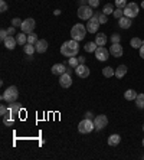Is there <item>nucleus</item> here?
Masks as SVG:
<instances>
[{
    "instance_id": "1",
    "label": "nucleus",
    "mask_w": 144,
    "mask_h": 160,
    "mask_svg": "<svg viewBox=\"0 0 144 160\" xmlns=\"http://www.w3.org/2000/svg\"><path fill=\"white\" fill-rule=\"evenodd\" d=\"M78 52H79V45H78V42L74 41V39L63 42L62 46H61V53H62L65 58H74V56L78 55Z\"/></svg>"
},
{
    "instance_id": "2",
    "label": "nucleus",
    "mask_w": 144,
    "mask_h": 160,
    "mask_svg": "<svg viewBox=\"0 0 144 160\" xmlns=\"http://www.w3.org/2000/svg\"><path fill=\"white\" fill-rule=\"evenodd\" d=\"M87 28L82 25V23H77V25H74L72 26V29H71V36H72V39L77 42H81L82 39H84L85 36H87Z\"/></svg>"
},
{
    "instance_id": "3",
    "label": "nucleus",
    "mask_w": 144,
    "mask_h": 160,
    "mask_svg": "<svg viewBox=\"0 0 144 160\" xmlns=\"http://www.w3.org/2000/svg\"><path fill=\"white\" fill-rule=\"evenodd\" d=\"M19 97V91H17V87L12 85L9 88L4 89V92L2 94V100L6 101V102H15Z\"/></svg>"
},
{
    "instance_id": "4",
    "label": "nucleus",
    "mask_w": 144,
    "mask_h": 160,
    "mask_svg": "<svg viewBox=\"0 0 144 160\" xmlns=\"http://www.w3.org/2000/svg\"><path fill=\"white\" fill-rule=\"evenodd\" d=\"M94 130H95V124H94L92 118H84L78 124V131L81 134H88Z\"/></svg>"
},
{
    "instance_id": "5",
    "label": "nucleus",
    "mask_w": 144,
    "mask_h": 160,
    "mask_svg": "<svg viewBox=\"0 0 144 160\" xmlns=\"http://www.w3.org/2000/svg\"><path fill=\"white\" fill-rule=\"evenodd\" d=\"M92 16H94V10L89 4H87V6H79V8H78V18L79 19H82V20H89Z\"/></svg>"
},
{
    "instance_id": "6",
    "label": "nucleus",
    "mask_w": 144,
    "mask_h": 160,
    "mask_svg": "<svg viewBox=\"0 0 144 160\" xmlns=\"http://www.w3.org/2000/svg\"><path fill=\"white\" fill-rule=\"evenodd\" d=\"M98 13H94V16L88 20V25H87V30L89 33H97L98 32V28H100V19H98Z\"/></svg>"
},
{
    "instance_id": "7",
    "label": "nucleus",
    "mask_w": 144,
    "mask_h": 160,
    "mask_svg": "<svg viewBox=\"0 0 144 160\" xmlns=\"http://www.w3.org/2000/svg\"><path fill=\"white\" fill-rule=\"evenodd\" d=\"M35 26H36V22H35L32 18H29V19H25V20H23V23H22V26H20V29H22L23 33L30 35V33H33Z\"/></svg>"
},
{
    "instance_id": "8",
    "label": "nucleus",
    "mask_w": 144,
    "mask_h": 160,
    "mask_svg": "<svg viewBox=\"0 0 144 160\" xmlns=\"http://www.w3.org/2000/svg\"><path fill=\"white\" fill-rule=\"evenodd\" d=\"M137 15H138V6H137V3L131 2V3L127 4L126 9H124V16L133 19V18H136Z\"/></svg>"
},
{
    "instance_id": "9",
    "label": "nucleus",
    "mask_w": 144,
    "mask_h": 160,
    "mask_svg": "<svg viewBox=\"0 0 144 160\" xmlns=\"http://www.w3.org/2000/svg\"><path fill=\"white\" fill-rule=\"evenodd\" d=\"M94 124H95V130H104L105 127H107L108 124V118L107 116H104V114H101V116H97L95 118H94Z\"/></svg>"
},
{
    "instance_id": "10",
    "label": "nucleus",
    "mask_w": 144,
    "mask_h": 160,
    "mask_svg": "<svg viewBox=\"0 0 144 160\" xmlns=\"http://www.w3.org/2000/svg\"><path fill=\"white\" fill-rule=\"evenodd\" d=\"M9 114L7 116L10 117V118L13 120H17V116H19V112H20V104H17V102H9Z\"/></svg>"
},
{
    "instance_id": "11",
    "label": "nucleus",
    "mask_w": 144,
    "mask_h": 160,
    "mask_svg": "<svg viewBox=\"0 0 144 160\" xmlns=\"http://www.w3.org/2000/svg\"><path fill=\"white\" fill-rule=\"evenodd\" d=\"M108 55H110V51L108 49H105L104 46H98L95 51V58L98 61H101V62H104V61L108 59Z\"/></svg>"
},
{
    "instance_id": "12",
    "label": "nucleus",
    "mask_w": 144,
    "mask_h": 160,
    "mask_svg": "<svg viewBox=\"0 0 144 160\" xmlns=\"http://www.w3.org/2000/svg\"><path fill=\"white\" fill-rule=\"evenodd\" d=\"M75 72H77V75L79 77V78H88L89 77V68L85 65V63H79L77 68H75Z\"/></svg>"
},
{
    "instance_id": "13",
    "label": "nucleus",
    "mask_w": 144,
    "mask_h": 160,
    "mask_svg": "<svg viewBox=\"0 0 144 160\" xmlns=\"http://www.w3.org/2000/svg\"><path fill=\"white\" fill-rule=\"evenodd\" d=\"M110 53L114 58H121L124 51H122V46L120 43H111V48H110Z\"/></svg>"
},
{
    "instance_id": "14",
    "label": "nucleus",
    "mask_w": 144,
    "mask_h": 160,
    "mask_svg": "<svg viewBox=\"0 0 144 160\" xmlns=\"http://www.w3.org/2000/svg\"><path fill=\"white\" fill-rule=\"evenodd\" d=\"M59 84H61V87H62V88H69V87L72 85V78H71V74L65 72V74L61 75Z\"/></svg>"
},
{
    "instance_id": "15",
    "label": "nucleus",
    "mask_w": 144,
    "mask_h": 160,
    "mask_svg": "<svg viewBox=\"0 0 144 160\" xmlns=\"http://www.w3.org/2000/svg\"><path fill=\"white\" fill-rule=\"evenodd\" d=\"M35 48H36V52L37 53H45L48 51V41H45V39H39L35 45Z\"/></svg>"
},
{
    "instance_id": "16",
    "label": "nucleus",
    "mask_w": 144,
    "mask_h": 160,
    "mask_svg": "<svg viewBox=\"0 0 144 160\" xmlns=\"http://www.w3.org/2000/svg\"><path fill=\"white\" fill-rule=\"evenodd\" d=\"M68 68L63 65V63H55L53 67H52V74L53 75H62L67 72Z\"/></svg>"
},
{
    "instance_id": "17",
    "label": "nucleus",
    "mask_w": 144,
    "mask_h": 160,
    "mask_svg": "<svg viewBox=\"0 0 144 160\" xmlns=\"http://www.w3.org/2000/svg\"><path fill=\"white\" fill-rule=\"evenodd\" d=\"M131 19L127 18V16H122L121 19H118V26L121 28V29H128V28H131Z\"/></svg>"
},
{
    "instance_id": "18",
    "label": "nucleus",
    "mask_w": 144,
    "mask_h": 160,
    "mask_svg": "<svg viewBox=\"0 0 144 160\" xmlns=\"http://www.w3.org/2000/svg\"><path fill=\"white\" fill-rule=\"evenodd\" d=\"M4 46H6V48L7 49H15L16 48V45H17V41H16V38H13V36H7L6 38V39H4Z\"/></svg>"
},
{
    "instance_id": "19",
    "label": "nucleus",
    "mask_w": 144,
    "mask_h": 160,
    "mask_svg": "<svg viewBox=\"0 0 144 160\" xmlns=\"http://www.w3.org/2000/svg\"><path fill=\"white\" fill-rule=\"evenodd\" d=\"M107 36L104 33H98L95 35V43L98 45V46H105V43H107Z\"/></svg>"
},
{
    "instance_id": "20",
    "label": "nucleus",
    "mask_w": 144,
    "mask_h": 160,
    "mask_svg": "<svg viewBox=\"0 0 144 160\" xmlns=\"http://www.w3.org/2000/svg\"><path fill=\"white\" fill-rule=\"evenodd\" d=\"M120 142H121V137H120L118 134H111L110 137H108V144L110 146H118Z\"/></svg>"
},
{
    "instance_id": "21",
    "label": "nucleus",
    "mask_w": 144,
    "mask_h": 160,
    "mask_svg": "<svg viewBox=\"0 0 144 160\" xmlns=\"http://www.w3.org/2000/svg\"><path fill=\"white\" fill-rule=\"evenodd\" d=\"M137 95H138V94H137L134 89H127L126 92H124V98H126L127 101H136Z\"/></svg>"
},
{
    "instance_id": "22",
    "label": "nucleus",
    "mask_w": 144,
    "mask_h": 160,
    "mask_svg": "<svg viewBox=\"0 0 144 160\" xmlns=\"http://www.w3.org/2000/svg\"><path fill=\"white\" fill-rule=\"evenodd\" d=\"M23 51H25V53H26L27 56H33V53L36 52V48H35V45L26 43L25 48H23Z\"/></svg>"
},
{
    "instance_id": "23",
    "label": "nucleus",
    "mask_w": 144,
    "mask_h": 160,
    "mask_svg": "<svg viewBox=\"0 0 144 160\" xmlns=\"http://www.w3.org/2000/svg\"><path fill=\"white\" fill-rule=\"evenodd\" d=\"M126 74H127V67H126V65H120V67L115 69V75H114V77H117V78H122Z\"/></svg>"
},
{
    "instance_id": "24",
    "label": "nucleus",
    "mask_w": 144,
    "mask_h": 160,
    "mask_svg": "<svg viewBox=\"0 0 144 160\" xmlns=\"http://www.w3.org/2000/svg\"><path fill=\"white\" fill-rule=\"evenodd\" d=\"M130 45H131L134 49H140L141 46H143V41H141L140 38H133L131 42H130Z\"/></svg>"
},
{
    "instance_id": "25",
    "label": "nucleus",
    "mask_w": 144,
    "mask_h": 160,
    "mask_svg": "<svg viewBox=\"0 0 144 160\" xmlns=\"http://www.w3.org/2000/svg\"><path fill=\"white\" fill-rule=\"evenodd\" d=\"M102 75L105 77V78H111V77H114L115 75V71L111 67H105L102 69Z\"/></svg>"
},
{
    "instance_id": "26",
    "label": "nucleus",
    "mask_w": 144,
    "mask_h": 160,
    "mask_svg": "<svg viewBox=\"0 0 144 160\" xmlns=\"http://www.w3.org/2000/svg\"><path fill=\"white\" fill-rule=\"evenodd\" d=\"M97 48H98V45L95 43V41H94V42H88V43L85 45V51H87V52H95Z\"/></svg>"
},
{
    "instance_id": "27",
    "label": "nucleus",
    "mask_w": 144,
    "mask_h": 160,
    "mask_svg": "<svg viewBox=\"0 0 144 160\" xmlns=\"http://www.w3.org/2000/svg\"><path fill=\"white\" fill-rule=\"evenodd\" d=\"M136 105L140 108V110H143V108H144V94H138V95H137Z\"/></svg>"
},
{
    "instance_id": "28",
    "label": "nucleus",
    "mask_w": 144,
    "mask_h": 160,
    "mask_svg": "<svg viewBox=\"0 0 144 160\" xmlns=\"http://www.w3.org/2000/svg\"><path fill=\"white\" fill-rule=\"evenodd\" d=\"M16 41H17L19 45H26L27 43V36H26V33H19L17 36H16Z\"/></svg>"
},
{
    "instance_id": "29",
    "label": "nucleus",
    "mask_w": 144,
    "mask_h": 160,
    "mask_svg": "<svg viewBox=\"0 0 144 160\" xmlns=\"http://www.w3.org/2000/svg\"><path fill=\"white\" fill-rule=\"evenodd\" d=\"M114 10L115 9L112 8V4L111 3H107L105 4V6H104V9H102V13H105V15H112V13H114Z\"/></svg>"
},
{
    "instance_id": "30",
    "label": "nucleus",
    "mask_w": 144,
    "mask_h": 160,
    "mask_svg": "<svg viewBox=\"0 0 144 160\" xmlns=\"http://www.w3.org/2000/svg\"><path fill=\"white\" fill-rule=\"evenodd\" d=\"M39 41L37 39V35H35V33H30V35H27V43H30V45H36V42Z\"/></svg>"
},
{
    "instance_id": "31",
    "label": "nucleus",
    "mask_w": 144,
    "mask_h": 160,
    "mask_svg": "<svg viewBox=\"0 0 144 160\" xmlns=\"http://www.w3.org/2000/svg\"><path fill=\"white\" fill-rule=\"evenodd\" d=\"M15 121H16V120L10 118L9 116H4L3 117V124H4V126H7V127H12L13 124H15Z\"/></svg>"
},
{
    "instance_id": "32",
    "label": "nucleus",
    "mask_w": 144,
    "mask_h": 160,
    "mask_svg": "<svg viewBox=\"0 0 144 160\" xmlns=\"http://www.w3.org/2000/svg\"><path fill=\"white\" fill-rule=\"evenodd\" d=\"M112 16H114L115 19H121L122 16H124V9H120V8H117L114 10V13H112Z\"/></svg>"
},
{
    "instance_id": "33",
    "label": "nucleus",
    "mask_w": 144,
    "mask_h": 160,
    "mask_svg": "<svg viewBox=\"0 0 144 160\" xmlns=\"http://www.w3.org/2000/svg\"><path fill=\"white\" fill-rule=\"evenodd\" d=\"M68 63H69V67H71V68H77L78 65H79V61H78L77 56H74V58H69Z\"/></svg>"
},
{
    "instance_id": "34",
    "label": "nucleus",
    "mask_w": 144,
    "mask_h": 160,
    "mask_svg": "<svg viewBox=\"0 0 144 160\" xmlns=\"http://www.w3.org/2000/svg\"><path fill=\"white\" fill-rule=\"evenodd\" d=\"M114 3H115V6H117V8H120V9H126V6L128 4V3H127V0H115Z\"/></svg>"
},
{
    "instance_id": "35",
    "label": "nucleus",
    "mask_w": 144,
    "mask_h": 160,
    "mask_svg": "<svg viewBox=\"0 0 144 160\" xmlns=\"http://www.w3.org/2000/svg\"><path fill=\"white\" fill-rule=\"evenodd\" d=\"M7 114H9V108L6 107L4 104H2L0 105V116L4 117V116H7Z\"/></svg>"
},
{
    "instance_id": "36",
    "label": "nucleus",
    "mask_w": 144,
    "mask_h": 160,
    "mask_svg": "<svg viewBox=\"0 0 144 160\" xmlns=\"http://www.w3.org/2000/svg\"><path fill=\"white\" fill-rule=\"evenodd\" d=\"M22 23H23V20H20V19H19V18L12 19V26H15V28H17V26H22Z\"/></svg>"
},
{
    "instance_id": "37",
    "label": "nucleus",
    "mask_w": 144,
    "mask_h": 160,
    "mask_svg": "<svg viewBox=\"0 0 144 160\" xmlns=\"http://www.w3.org/2000/svg\"><path fill=\"white\" fill-rule=\"evenodd\" d=\"M120 41H121V36L118 33H114L111 36V43H120Z\"/></svg>"
},
{
    "instance_id": "38",
    "label": "nucleus",
    "mask_w": 144,
    "mask_h": 160,
    "mask_svg": "<svg viewBox=\"0 0 144 160\" xmlns=\"http://www.w3.org/2000/svg\"><path fill=\"white\" fill-rule=\"evenodd\" d=\"M7 3H6V2H4V0H0V12H2V13H4V12L7 10Z\"/></svg>"
},
{
    "instance_id": "39",
    "label": "nucleus",
    "mask_w": 144,
    "mask_h": 160,
    "mask_svg": "<svg viewBox=\"0 0 144 160\" xmlns=\"http://www.w3.org/2000/svg\"><path fill=\"white\" fill-rule=\"evenodd\" d=\"M9 36V33H7V29H2L0 30V39H2V42H4V39Z\"/></svg>"
},
{
    "instance_id": "40",
    "label": "nucleus",
    "mask_w": 144,
    "mask_h": 160,
    "mask_svg": "<svg viewBox=\"0 0 144 160\" xmlns=\"http://www.w3.org/2000/svg\"><path fill=\"white\" fill-rule=\"evenodd\" d=\"M98 19H100V23H101V25H104V23L108 22V18H107V15H105V13H101V15L98 16Z\"/></svg>"
},
{
    "instance_id": "41",
    "label": "nucleus",
    "mask_w": 144,
    "mask_h": 160,
    "mask_svg": "<svg viewBox=\"0 0 144 160\" xmlns=\"http://www.w3.org/2000/svg\"><path fill=\"white\" fill-rule=\"evenodd\" d=\"M88 4L91 6V8H98L100 6V0H88Z\"/></svg>"
},
{
    "instance_id": "42",
    "label": "nucleus",
    "mask_w": 144,
    "mask_h": 160,
    "mask_svg": "<svg viewBox=\"0 0 144 160\" xmlns=\"http://www.w3.org/2000/svg\"><path fill=\"white\" fill-rule=\"evenodd\" d=\"M7 33H9V36H12V35H15V26H10L7 29Z\"/></svg>"
},
{
    "instance_id": "43",
    "label": "nucleus",
    "mask_w": 144,
    "mask_h": 160,
    "mask_svg": "<svg viewBox=\"0 0 144 160\" xmlns=\"http://www.w3.org/2000/svg\"><path fill=\"white\" fill-rule=\"evenodd\" d=\"M85 56H78V61H79V63H85Z\"/></svg>"
},
{
    "instance_id": "44",
    "label": "nucleus",
    "mask_w": 144,
    "mask_h": 160,
    "mask_svg": "<svg viewBox=\"0 0 144 160\" xmlns=\"http://www.w3.org/2000/svg\"><path fill=\"white\" fill-rule=\"evenodd\" d=\"M140 56H141V58H143V59H144V43H143V46H141V48H140Z\"/></svg>"
},
{
    "instance_id": "45",
    "label": "nucleus",
    "mask_w": 144,
    "mask_h": 160,
    "mask_svg": "<svg viewBox=\"0 0 144 160\" xmlns=\"http://www.w3.org/2000/svg\"><path fill=\"white\" fill-rule=\"evenodd\" d=\"M85 118H92V112H91V111L85 112Z\"/></svg>"
},
{
    "instance_id": "46",
    "label": "nucleus",
    "mask_w": 144,
    "mask_h": 160,
    "mask_svg": "<svg viewBox=\"0 0 144 160\" xmlns=\"http://www.w3.org/2000/svg\"><path fill=\"white\" fill-rule=\"evenodd\" d=\"M87 3H88V0H79V4H81V6H87Z\"/></svg>"
},
{
    "instance_id": "47",
    "label": "nucleus",
    "mask_w": 144,
    "mask_h": 160,
    "mask_svg": "<svg viewBox=\"0 0 144 160\" xmlns=\"http://www.w3.org/2000/svg\"><path fill=\"white\" fill-rule=\"evenodd\" d=\"M53 15H55V16H59L61 15V10H58V9H56V10L53 12Z\"/></svg>"
},
{
    "instance_id": "48",
    "label": "nucleus",
    "mask_w": 144,
    "mask_h": 160,
    "mask_svg": "<svg viewBox=\"0 0 144 160\" xmlns=\"http://www.w3.org/2000/svg\"><path fill=\"white\" fill-rule=\"evenodd\" d=\"M141 6H143V9H144V0H143V3H141Z\"/></svg>"
},
{
    "instance_id": "49",
    "label": "nucleus",
    "mask_w": 144,
    "mask_h": 160,
    "mask_svg": "<svg viewBox=\"0 0 144 160\" xmlns=\"http://www.w3.org/2000/svg\"><path fill=\"white\" fill-rule=\"evenodd\" d=\"M143 146H144V138H143Z\"/></svg>"
},
{
    "instance_id": "50",
    "label": "nucleus",
    "mask_w": 144,
    "mask_h": 160,
    "mask_svg": "<svg viewBox=\"0 0 144 160\" xmlns=\"http://www.w3.org/2000/svg\"><path fill=\"white\" fill-rule=\"evenodd\" d=\"M143 130H144V126H143Z\"/></svg>"
}]
</instances>
